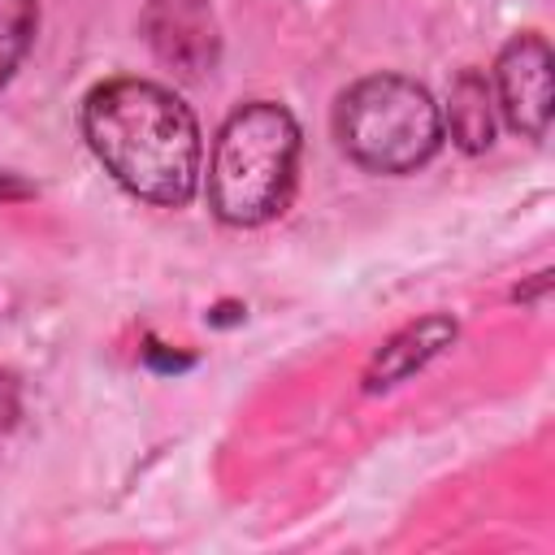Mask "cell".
Instances as JSON below:
<instances>
[{
  "instance_id": "277c9868",
  "label": "cell",
  "mask_w": 555,
  "mask_h": 555,
  "mask_svg": "<svg viewBox=\"0 0 555 555\" xmlns=\"http://www.w3.org/2000/svg\"><path fill=\"white\" fill-rule=\"evenodd\" d=\"M494 108L503 121L525 134L542 139L551 121V43L542 35H516L494 65Z\"/></svg>"
},
{
  "instance_id": "ba28073f",
  "label": "cell",
  "mask_w": 555,
  "mask_h": 555,
  "mask_svg": "<svg viewBox=\"0 0 555 555\" xmlns=\"http://www.w3.org/2000/svg\"><path fill=\"white\" fill-rule=\"evenodd\" d=\"M35 0H0V87L17 74L35 39Z\"/></svg>"
},
{
  "instance_id": "8992f818",
  "label": "cell",
  "mask_w": 555,
  "mask_h": 555,
  "mask_svg": "<svg viewBox=\"0 0 555 555\" xmlns=\"http://www.w3.org/2000/svg\"><path fill=\"white\" fill-rule=\"evenodd\" d=\"M494 91L486 82V74L464 69L451 82V100H447V130L464 152H486L494 143Z\"/></svg>"
},
{
  "instance_id": "6da1fadb",
  "label": "cell",
  "mask_w": 555,
  "mask_h": 555,
  "mask_svg": "<svg viewBox=\"0 0 555 555\" xmlns=\"http://www.w3.org/2000/svg\"><path fill=\"white\" fill-rule=\"evenodd\" d=\"M82 134L95 160L139 199L182 208L199 182V126L160 82L108 78L82 100Z\"/></svg>"
},
{
  "instance_id": "9c48e42d",
  "label": "cell",
  "mask_w": 555,
  "mask_h": 555,
  "mask_svg": "<svg viewBox=\"0 0 555 555\" xmlns=\"http://www.w3.org/2000/svg\"><path fill=\"white\" fill-rule=\"evenodd\" d=\"M13 412H17V399H13V386L0 377V434L13 425Z\"/></svg>"
},
{
  "instance_id": "52a82bcc",
  "label": "cell",
  "mask_w": 555,
  "mask_h": 555,
  "mask_svg": "<svg viewBox=\"0 0 555 555\" xmlns=\"http://www.w3.org/2000/svg\"><path fill=\"white\" fill-rule=\"evenodd\" d=\"M451 338H455V321H447V317H429V321H421V325H408L395 343L382 347V356H377V364L369 369L364 386H369V390L395 386L399 377H408L412 369H421L429 356H438Z\"/></svg>"
},
{
  "instance_id": "7a4b0ae2",
  "label": "cell",
  "mask_w": 555,
  "mask_h": 555,
  "mask_svg": "<svg viewBox=\"0 0 555 555\" xmlns=\"http://www.w3.org/2000/svg\"><path fill=\"white\" fill-rule=\"evenodd\" d=\"M295 169H299L295 117L273 100L238 104L212 139L208 208L225 225H264L291 204Z\"/></svg>"
},
{
  "instance_id": "5b68a950",
  "label": "cell",
  "mask_w": 555,
  "mask_h": 555,
  "mask_svg": "<svg viewBox=\"0 0 555 555\" xmlns=\"http://www.w3.org/2000/svg\"><path fill=\"white\" fill-rule=\"evenodd\" d=\"M147 39L169 65L186 74H199L204 65H212L217 35H212V17L204 0H152Z\"/></svg>"
},
{
  "instance_id": "3957f363",
  "label": "cell",
  "mask_w": 555,
  "mask_h": 555,
  "mask_svg": "<svg viewBox=\"0 0 555 555\" xmlns=\"http://www.w3.org/2000/svg\"><path fill=\"white\" fill-rule=\"evenodd\" d=\"M338 147L369 173H412L442 143V113L434 95L399 74L351 82L334 104Z\"/></svg>"
}]
</instances>
